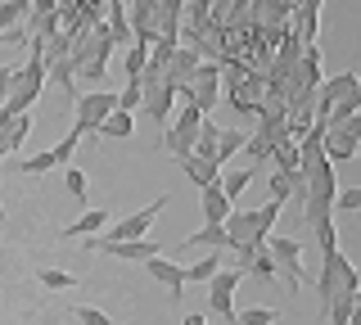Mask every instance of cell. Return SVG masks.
I'll return each mask as SVG.
<instances>
[{
    "instance_id": "1",
    "label": "cell",
    "mask_w": 361,
    "mask_h": 325,
    "mask_svg": "<svg viewBox=\"0 0 361 325\" xmlns=\"http://www.w3.org/2000/svg\"><path fill=\"white\" fill-rule=\"evenodd\" d=\"M307 176V199H302V221L316 231L321 221H334V195H338V181H334V163H316Z\"/></svg>"
},
{
    "instance_id": "2",
    "label": "cell",
    "mask_w": 361,
    "mask_h": 325,
    "mask_svg": "<svg viewBox=\"0 0 361 325\" xmlns=\"http://www.w3.org/2000/svg\"><path fill=\"white\" fill-rule=\"evenodd\" d=\"M357 289H361V271L348 262V253H343V249L321 253V280H316L321 307H325L330 298H338V294H357Z\"/></svg>"
},
{
    "instance_id": "3",
    "label": "cell",
    "mask_w": 361,
    "mask_h": 325,
    "mask_svg": "<svg viewBox=\"0 0 361 325\" xmlns=\"http://www.w3.org/2000/svg\"><path fill=\"white\" fill-rule=\"evenodd\" d=\"M217 99H221V63H199V73L190 77V86L176 95V104H195L203 118L217 109Z\"/></svg>"
},
{
    "instance_id": "4",
    "label": "cell",
    "mask_w": 361,
    "mask_h": 325,
    "mask_svg": "<svg viewBox=\"0 0 361 325\" xmlns=\"http://www.w3.org/2000/svg\"><path fill=\"white\" fill-rule=\"evenodd\" d=\"M199 127H203V114L195 104H180L176 118L167 122V131H163V149L176 154V159H190V154H195V140H199Z\"/></svg>"
},
{
    "instance_id": "5",
    "label": "cell",
    "mask_w": 361,
    "mask_h": 325,
    "mask_svg": "<svg viewBox=\"0 0 361 325\" xmlns=\"http://www.w3.org/2000/svg\"><path fill=\"white\" fill-rule=\"evenodd\" d=\"M267 253L276 257V276L285 280V289L298 294V289H302V244L293 240V235H271Z\"/></svg>"
},
{
    "instance_id": "6",
    "label": "cell",
    "mask_w": 361,
    "mask_h": 325,
    "mask_svg": "<svg viewBox=\"0 0 361 325\" xmlns=\"http://www.w3.org/2000/svg\"><path fill=\"white\" fill-rule=\"evenodd\" d=\"M118 109V91H82L77 95V131L82 136H99L104 118Z\"/></svg>"
},
{
    "instance_id": "7",
    "label": "cell",
    "mask_w": 361,
    "mask_h": 325,
    "mask_svg": "<svg viewBox=\"0 0 361 325\" xmlns=\"http://www.w3.org/2000/svg\"><path fill=\"white\" fill-rule=\"evenodd\" d=\"M167 199L172 195H158L149 208H140V212H131V217H122L118 226H113L104 240H149V231H154V221H158V212L167 208Z\"/></svg>"
},
{
    "instance_id": "8",
    "label": "cell",
    "mask_w": 361,
    "mask_h": 325,
    "mask_svg": "<svg viewBox=\"0 0 361 325\" xmlns=\"http://www.w3.org/2000/svg\"><path fill=\"white\" fill-rule=\"evenodd\" d=\"M240 280H244L240 266H221V271L208 280V307L226 321L235 317V289H240Z\"/></svg>"
},
{
    "instance_id": "9",
    "label": "cell",
    "mask_w": 361,
    "mask_h": 325,
    "mask_svg": "<svg viewBox=\"0 0 361 325\" xmlns=\"http://www.w3.org/2000/svg\"><path fill=\"white\" fill-rule=\"evenodd\" d=\"M199 204H203V226H226V217H231V212H235V204H231V199H226L221 181L203 185V190H199Z\"/></svg>"
},
{
    "instance_id": "10",
    "label": "cell",
    "mask_w": 361,
    "mask_h": 325,
    "mask_svg": "<svg viewBox=\"0 0 361 325\" xmlns=\"http://www.w3.org/2000/svg\"><path fill=\"white\" fill-rule=\"evenodd\" d=\"M145 86V82H140ZM172 104H176V91H172V86H167V82H149V86H145V114H149L154 122H163V127H167V122H172Z\"/></svg>"
},
{
    "instance_id": "11",
    "label": "cell",
    "mask_w": 361,
    "mask_h": 325,
    "mask_svg": "<svg viewBox=\"0 0 361 325\" xmlns=\"http://www.w3.org/2000/svg\"><path fill=\"white\" fill-rule=\"evenodd\" d=\"M27 27H32V37H37V41L54 37V32H63V27H59V0H32Z\"/></svg>"
},
{
    "instance_id": "12",
    "label": "cell",
    "mask_w": 361,
    "mask_h": 325,
    "mask_svg": "<svg viewBox=\"0 0 361 325\" xmlns=\"http://www.w3.org/2000/svg\"><path fill=\"white\" fill-rule=\"evenodd\" d=\"M27 131H32V114L0 118V159H14V154L23 149V140H27Z\"/></svg>"
},
{
    "instance_id": "13",
    "label": "cell",
    "mask_w": 361,
    "mask_h": 325,
    "mask_svg": "<svg viewBox=\"0 0 361 325\" xmlns=\"http://www.w3.org/2000/svg\"><path fill=\"white\" fill-rule=\"evenodd\" d=\"M99 231H109V208H86L82 217L68 221L59 235L63 240H90V235H99Z\"/></svg>"
},
{
    "instance_id": "14",
    "label": "cell",
    "mask_w": 361,
    "mask_h": 325,
    "mask_svg": "<svg viewBox=\"0 0 361 325\" xmlns=\"http://www.w3.org/2000/svg\"><path fill=\"white\" fill-rule=\"evenodd\" d=\"M325 159H330L334 167L338 163H353L357 159V136L348 127H330V131H325Z\"/></svg>"
},
{
    "instance_id": "15",
    "label": "cell",
    "mask_w": 361,
    "mask_h": 325,
    "mask_svg": "<svg viewBox=\"0 0 361 325\" xmlns=\"http://www.w3.org/2000/svg\"><path fill=\"white\" fill-rule=\"evenodd\" d=\"M145 271H149V276L158 280V285H167V289H172V294L180 298V289H185V266L167 262V257L158 253V257H149V262H145Z\"/></svg>"
},
{
    "instance_id": "16",
    "label": "cell",
    "mask_w": 361,
    "mask_h": 325,
    "mask_svg": "<svg viewBox=\"0 0 361 325\" xmlns=\"http://www.w3.org/2000/svg\"><path fill=\"white\" fill-rule=\"evenodd\" d=\"M180 163V172L190 176V185H212V181H221V167L217 163H208V159H199V154H190V159H176Z\"/></svg>"
},
{
    "instance_id": "17",
    "label": "cell",
    "mask_w": 361,
    "mask_h": 325,
    "mask_svg": "<svg viewBox=\"0 0 361 325\" xmlns=\"http://www.w3.org/2000/svg\"><path fill=\"white\" fill-rule=\"evenodd\" d=\"M226 235L235 240V249H240L244 240H257V212H253V208H248V212L235 208L231 217H226Z\"/></svg>"
},
{
    "instance_id": "18",
    "label": "cell",
    "mask_w": 361,
    "mask_h": 325,
    "mask_svg": "<svg viewBox=\"0 0 361 325\" xmlns=\"http://www.w3.org/2000/svg\"><path fill=\"white\" fill-rule=\"evenodd\" d=\"M217 140H221V127L212 118H203V127H199V140H195V154L199 159H208V163H217ZM221 167V163H217Z\"/></svg>"
},
{
    "instance_id": "19",
    "label": "cell",
    "mask_w": 361,
    "mask_h": 325,
    "mask_svg": "<svg viewBox=\"0 0 361 325\" xmlns=\"http://www.w3.org/2000/svg\"><path fill=\"white\" fill-rule=\"evenodd\" d=\"M244 140H248V131H244V127H221V140H217V163L226 167V163L235 159V154L244 149Z\"/></svg>"
},
{
    "instance_id": "20",
    "label": "cell",
    "mask_w": 361,
    "mask_h": 325,
    "mask_svg": "<svg viewBox=\"0 0 361 325\" xmlns=\"http://www.w3.org/2000/svg\"><path fill=\"white\" fill-rule=\"evenodd\" d=\"M253 172H257V167H231V172H221V190H226V199H231V204L244 195L248 185H253Z\"/></svg>"
},
{
    "instance_id": "21",
    "label": "cell",
    "mask_w": 361,
    "mask_h": 325,
    "mask_svg": "<svg viewBox=\"0 0 361 325\" xmlns=\"http://www.w3.org/2000/svg\"><path fill=\"white\" fill-rule=\"evenodd\" d=\"M217 271H221V253L212 249L208 257H199L195 266H185V285H208V280L217 276Z\"/></svg>"
},
{
    "instance_id": "22",
    "label": "cell",
    "mask_w": 361,
    "mask_h": 325,
    "mask_svg": "<svg viewBox=\"0 0 361 325\" xmlns=\"http://www.w3.org/2000/svg\"><path fill=\"white\" fill-rule=\"evenodd\" d=\"M185 244H203V249H231L235 253V240H231V235H226V226H203V231H195V235H190V240Z\"/></svg>"
},
{
    "instance_id": "23",
    "label": "cell",
    "mask_w": 361,
    "mask_h": 325,
    "mask_svg": "<svg viewBox=\"0 0 361 325\" xmlns=\"http://www.w3.org/2000/svg\"><path fill=\"white\" fill-rule=\"evenodd\" d=\"M271 163H276V172H298V140H276L271 145Z\"/></svg>"
},
{
    "instance_id": "24",
    "label": "cell",
    "mask_w": 361,
    "mask_h": 325,
    "mask_svg": "<svg viewBox=\"0 0 361 325\" xmlns=\"http://www.w3.org/2000/svg\"><path fill=\"white\" fill-rule=\"evenodd\" d=\"M135 131V114H122V109H113L104 118V127H99V136H113V140H127Z\"/></svg>"
},
{
    "instance_id": "25",
    "label": "cell",
    "mask_w": 361,
    "mask_h": 325,
    "mask_svg": "<svg viewBox=\"0 0 361 325\" xmlns=\"http://www.w3.org/2000/svg\"><path fill=\"white\" fill-rule=\"evenodd\" d=\"M145 63H149V46H145V41H131V46H127V59H122V68H127V82H140Z\"/></svg>"
},
{
    "instance_id": "26",
    "label": "cell",
    "mask_w": 361,
    "mask_h": 325,
    "mask_svg": "<svg viewBox=\"0 0 361 325\" xmlns=\"http://www.w3.org/2000/svg\"><path fill=\"white\" fill-rule=\"evenodd\" d=\"M27 9H32V0H5V5H0V37L14 32L23 18H27Z\"/></svg>"
},
{
    "instance_id": "27",
    "label": "cell",
    "mask_w": 361,
    "mask_h": 325,
    "mask_svg": "<svg viewBox=\"0 0 361 325\" xmlns=\"http://www.w3.org/2000/svg\"><path fill=\"white\" fill-rule=\"evenodd\" d=\"M244 163L248 167H257V163H271V140H262L257 131H248V140H244Z\"/></svg>"
},
{
    "instance_id": "28",
    "label": "cell",
    "mask_w": 361,
    "mask_h": 325,
    "mask_svg": "<svg viewBox=\"0 0 361 325\" xmlns=\"http://www.w3.org/2000/svg\"><path fill=\"white\" fill-rule=\"evenodd\" d=\"M77 145H82V131L73 127V131H68V136H63V140L50 149V154H54V167H73V159H77Z\"/></svg>"
},
{
    "instance_id": "29",
    "label": "cell",
    "mask_w": 361,
    "mask_h": 325,
    "mask_svg": "<svg viewBox=\"0 0 361 325\" xmlns=\"http://www.w3.org/2000/svg\"><path fill=\"white\" fill-rule=\"evenodd\" d=\"M280 208L285 204H276V199H267L262 208H253L257 212V240H271V231H276V221H280Z\"/></svg>"
},
{
    "instance_id": "30",
    "label": "cell",
    "mask_w": 361,
    "mask_h": 325,
    "mask_svg": "<svg viewBox=\"0 0 361 325\" xmlns=\"http://www.w3.org/2000/svg\"><path fill=\"white\" fill-rule=\"evenodd\" d=\"M37 280H41L45 289H73L82 276H77V271H59V266H41V271H37Z\"/></svg>"
},
{
    "instance_id": "31",
    "label": "cell",
    "mask_w": 361,
    "mask_h": 325,
    "mask_svg": "<svg viewBox=\"0 0 361 325\" xmlns=\"http://www.w3.org/2000/svg\"><path fill=\"white\" fill-rule=\"evenodd\" d=\"M63 190L77 199V204H86V195H90V176L82 172V167H68V172H63Z\"/></svg>"
},
{
    "instance_id": "32",
    "label": "cell",
    "mask_w": 361,
    "mask_h": 325,
    "mask_svg": "<svg viewBox=\"0 0 361 325\" xmlns=\"http://www.w3.org/2000/svg\"><path fill=\"white\" fill-rule=\"evenodd\" d=\"M50 167H54V154H50V149H41V154H32V159L14 163V172H23V176H45Z\"/></svg>"
},
{
    "instance_id": "33",
    "label": "cell",
    "mask_w": 361,
    "mask_h": 325,
    "mask_svg": "<svg viewBox=\"0 0 361 325\" xmlns=\"http://www.w3.org/2000/svg\"><path fill=\"white\" fill-rule=\"evenodd\" d=\"M267 190H271V199H276V204H289V199H293V172H271Z\"/></svg>"
},
{
    "instance_id": "34",
    "label": "cell",
    "mask_w": 361,
    "mask_h": 325,
    "mask_svg": "<svg viewBox=\"0 0 361 325\" xmlns=\"http://www.w3.org/2000/svg\"><path fill=\"white\" fill-rule=\"evenodd\" d=\"M240 325H276L280 321V307H248V312H235Z\"/></svg>"
},
{
    "instance_id": "35",
    "label": "cell",
    "mask_w": 361,
    "mask_h": 325,
    "mask_svg": "<svg viewBox=\"0 0 361 325\" xmlns=\"http://www.w3.org/2000/svg\"><path fill=\"white\" fill-rule=\"evenodd\" d=\"M140 104H145V86H140V82H127V86L118 91V109H122V114H135Z\"/></svg>"
},
{
    "instance_id": "36",
    "label": "cell",
    "mask_w": 361,
    "mask_h": 325,
    "mask_svg": "<svg viewBox=\"0 0 361 325\" xmlns=\"http://www.w3.org/2000/svg\"><path fill=\"white\" fill-rule=\"evenodd\" d=\"M334 212H361V185H348L334 195Z\"/></svg>"
},
{
    "instance_id": "37",
    "label": "cell",
    "mask_w": 361,
    "mask_h": 325,
    "mask_svg": "<svg viewBox=\"0 0 361 325\" xmlns=\"http://www.w3.org/2000/svg\"><path fill=\"white\" fill-rule=\"evenodd\" d=\"M312 235H316V244H321V253H334V249H338V231H334V221H321V226H316Z\"/></svg>"
},
{
    "instance_id": "38",
    "label": "cell",
    "mask_w": 361,
    "mask_h": 325,
    "mask_svg": "<svg viewBox=\"0 0 361 325\" xmlns=\"http://www.w3.org/2000/svg\"><path fill=\"white\" fill-rule=\"evenodd\" d=\"M73 317L82 321V325H113V317H109V312H99V307H86V302H82V307H73Z\"/></svg>"
},
{
    "instance_id": "39",
    "label": "cell",
    "mask_w": 361,
    "mask_h": 325,
    "mask_svg": "<svg viewBox=\"0 0 361 325\" xmlns=\"http://www.w3.org/2000/svg\"><path fill=\"white\" fill-rule=\"evenodd\" d=\"M298 9H302V14H316V18H321V0H302Z\"/></svg>"
},
{
    "instance_id": "40",
    "label": "cell",
    "mask_w": 361,
    "mask_h": 325,
    "mask_svg": "<svg viewBox=\"0 0 361 325\" xmlns=\"http://www.w3.org/2000/svg\"><path fill=\"white\" fill-rule=\"evenodd\" d=\"M180 325H208V321H203V312H190V317L180 321Z\"/></svg>"
},
{
    "instance_id": "41",
    "label": "cell",
    "mask_w": 361,
    "mask_h": 325,
    "mask_svg": "<svg viewBox=\"0 0 361 325\" xmlns=\"http://www.w3.org/2000/svg\"><path fill=\"white\" fill-rule=\"evenodd\" d=\"M348 325H361V298H357V307H353V321Z\"/></svg>"
},
{
    "instance_id": "42",
    "label": "cell",
    "mask_w": 361,
    "mask_h": 325,
    "mask_svg": "<svg viewBox=\"0 0 361 325\" xmlns=\"http://www.w3.org/2000/svg\"><path fill=\"white\" fill-rule=\"evenodd\" d=\"M0 221H5V204H0Z\"/></svg>"
},
{
    "instance_id": "43",
    "label": "cell",
    "mask_w": 361,
    "mask_h": 325,
    "mask_svg": "<svg viewBox=\"0 0 361 325\" xmlns=\"http://www.w3.org/2000/svg\"><path fill=\"white\" fill-rule=\"evenodd\" d=\"M357 298H361V289H357Z\"/></svg>"
}]
</instances>
